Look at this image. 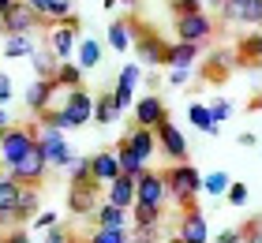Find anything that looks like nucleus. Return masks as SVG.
<instances>
[{
    "label": "nucleus",
    "instance_id": "35",
    "mask_svg": "<svg viewBox=\"0 0 262 243\" xmlns=\"http://www.w3.org/2000/svg\"><path fill=\"white\" fill-rule=\"evenodd\" d=\"M131 221L135 225H161V210L158 206H131Z\"/></svg>",
    "mask_w": 262,
    "mask_h": 243
},
{
    "label": "nucleus",
    "instance_id": "51",
    "mask_svg": "<svg viewBox=\"0 0 262 243\" xmlns=\"http://www.w3.org/2000/svg\"><path fill=\"white\" fill-rule=\"evenodd\" d=\"M146 86H150V94H158V86H161V75H158V71H146Z\"/></svg>",
    "mask_w": 262,
    "mask_h": 243
},
{
    "label": "nucleus",
    "instance_id": "16",
    "mask_svg": "<svg viewBox=\"0 0 262 243\" xmlns=\"http://www.w3.org/2000/svg\"><path fill=\"white\" fill-rule=\"evenodd\" d=\"M221 19H236V23H244V27L262 30V0H240V4H229V0H225Z\"/></svg>",
    "mask_w": 262,
    "mask_h": 243
},
{
    "label": "nucleus",
    "instance_id": "37",
    "mask_svg": "<svg viewBox=\"0 0 262 243\" xmlns=\"http://www.w3.org/2000/svg\"><path fill=\"white\" fill-rule=\"evenodd\" d=\"M71 8H75V0H53L49 11H45V23H64V19H71V15H75Z\"/></svg>",
    "mask_w": 262,
    "mask_h": 243
},
{
    "label": "nucleus",
    "instance_id": "38",
    "mask_svg": "<svg viewBox=\"0 0 262 243\" xmlns=\"http://www.w3.org/2000/svg\"><path fill=\"white\" fill-rule=\"evenodd\" d=\"M199 11H206V8H202V0H172V15H176V19L199 15Z\"/></svg>",
    "mask_w": 262,
    "mask_h": 243
},
{
    "label": "nucleus",
    "instance_id": "57",
    "mask_svg": "<svg viewBox=\"0 0 262 243\" xmlns=\"http://www.w3.org/2000/svg\"><path fill=\"white\" fill-rule=\"evenodd\" d=\"M169 243H184V239H176V236H172V239H169Z\"/></svg>",
    "mask_w": 262,
    "mask_h": 243
},
{
    "label": "nucleus",
    "instance_id": "9",
    "mask_svg": "<svg viewBox=\"0 0 262 243\" xmlns=\"http://www.w3.org/2000/svg\"><path fill=\"white\" fill-rule=\"evenodd\" d=\"M135 53H139V64L142 68H161L165 56H169V45H165L154 30L139 27V38H135Z\"/></svg>",
    "mask_w": 262,
    "mask_h": 243
},
{
    "label": "nucleus",
    "instance_id": "47",
    "mask_svg": "<svg viewBox=\"0 0 262 243\" xmlns=\"http://www.w3.org/2000/svg\"><path fill=\"white\" fill-rule=\"evenodd\" d=\"M169 82H172V86H184V82H191V68H169Z\"/></svg>",
    "mask_w": 262,
    "mask_h": 243
},
{
    "label": "nucleus",
    "instance_id": "3",
    "mask_svg": "<svg viewBox=\"0 0 262 243\" xmlns=\"http://www.w3.org/2000/svg\"><path fill=\"white\" fill-rule=\"evenodd\" d=\"M38 146V127H8L4 142H0V165L11 168Z\"/></svg>",
    "mask_w": 262,
    "mask_h": 243
},
{
    "label": "nucleus",
    "instance_id": "58",
    "mask_svg": "<svg viewBox=\"0 0 262 243\" xmlns=\"http://www.w3.org/2000/svg\"><path fill=\"white\" fill-rule=\"evenodd\" d=\"M258 157H262V146H258Z\"/></svg>",
    "mask_w": 262,
    "mask_h": 243
},
{
    "label": "nucleus",
    "instance_id": "14",
    "mask_svg": "<svg viewBox=\"0 0 262 243\" xmlns=\"http://www.w3.org/2000/svg\"><path fill=\"white\" fill-rule=\"evenodd\" d=\"M105 202L109 206H120V210H131L139 202V180L131 176H116L109 187H105Z\"/></svg>",
    "mask_w": 262,
    "mask_h": 243
},
{
    "label": "nucleus",
    "instance_id": "13",
    "mask_svg": "<svg viewBox=\"0 0 262 243\" xmlns=\"http://www.w3.org/2000/svg\"><path fill=\"white\" fill-rule=\"evenodd\" d=\"M165 120H169V108H165V101H161L158 94L139 97V101H135V127H150V131H158Z\"/></svg>",
    "mask_w": 262,
    "mask_h": 243
},
{
    "label": "nucleus",
    "instance_id": "52",
    "mask_svg": "<svg viewBox=\"0 0 262 243\" xmlns=\"http://www.w3.org/2000/svg\"><path fill=\"white\" fill-rule=\"evenodd\" d=\"M240 146H258V139L251 135V131H244V135H240Z\"/></svg>",
    "mask_w": 262,
    "mask_h": 243
},
{
    "label": "nucleus",
    "instance_id": "33",
    "mask_svg": "<svg viewBox=\"0 0 262 243\" xmlns=\"http://www.w3.org/2000/svg\"><path fill=\"white\" fill-rule=\"evenodd\" d=\"M236 53H240L244 60H251V64H262V30L251 34V38H244L240 45H236Z\"/></svg>",
    "mask_w": 262,
    "mask_h": 243
},
{
    "label": "nucleus",
    "instance_id": "23",
    "mask_svg": "<svg viewBox=\"0 0 262 243\" xmlns=\"http://www.w3.org/2000/svg\"><path fill=\"white\" fill-rule=\"evenodd\" d=\"M135 34H139V23H131V19L113 23V27H109V49H116V53H127V49L135 45Z\"/></svg>",
    "mask_w": 262,
    "mask_h": 243
},
{
    "label": "nucleus",
    "instance_id": "49",
    "mask_svg": "<svg viewBox=\"0 0 262 243\" xmlns=\"http://www.w3.org/2000/svg\"><path fill=\"white\" fill-rule=\"evenodd\" d=\"M217 243H244V232L240 228H225V232L217 236Z\"/></svg>",
    "mask_w": 262,
    "mask_h": 243
},
{
    "label": "nucleus",
    "instance_id": "59",
    "mask_svg": "<svg viewBox=\"0 0 262 243\" xmlns=\"http://www.w3.org/2000/svg\"><path fill=\"white\" fill-rule=\"evenodd\" d=\"M0 225H4V217H0Z\"/></svg>",
    "mask_w": 262,
    "mask_h": 243
},
{
    "label": "nucleus",
    "instance_id": "42",
    "mask_svg": "<svg viewBox=\"0 0 262 243\" xmlns=\"http://www.w3.org/2000/svg\"><path fill=\"white\" fill-rule=\"evenodd\" d=\"M244 243H262V217H255V221H247L244 228Z\"/></svg>",
    "mask_w": 262,
    "mask_h": 243
},
{
    "label": "nucleus",
    "instance_id": "30",
    "mask_svg": "<svg viewBox=\"0 0 262 243\" xmlns=\"http://www.w3.org/2000/svg\"><path fill=\"white\" fill-rule=\"evenodd\" d=\"M82 75H86V71L68 60V64H60V71H56V86H64V90H79V86H82Z\"/></svg>",
    "mask_w": 262,
    "mask_h": 243
},
{
    "label": "nucleus",
    "instance_id": "40",
    "mask_svg": "<svg viewBox=\"0 0 262 243\" xmlns=\"http://www.w3.org/2000/svg\"><path fill=\"white\" fill-rule=\"evenodd\" d=\"M210 116H213V124H225V120L232 116V101H225V97H217V101L210 105Z\"/></svg>",
    "mask_w": 262,
    "mask_h": 243
},
{
    "label": "nucleus",
    "instance_id": "27",
    "mask_svg": "<svg viewBox=\"0 0 262 243\" xmlns=\"http://www.w3.org/2000/svg\"><path fill=\"white\" fill-rule=\"evenodd\" d=\"M34 34H11V38H4V56L8 60H19V56H34Z\"/></svg>",
    "mask_w": 262,
    "mask_h": 243
},
{
    "label": "nucleus",
    "instance_id": "54",
    "mask_svg": "<svg viewBox=\"0 0 262 243\" xmlns=\"http://www.w3.org/2000/svg\"><path fill=\"white\" fill-rule=\"evenodd\" d=\"M11 4H15V0H0V19H4L8 11H11Z\"/></svg>",
    "mask_w": 262,
    "mask_h": 243
},
{
    "label": "nucleus",
    "instance_id": "22",
    "mask_svg": "<svg viewBox=\"0 0 262 243\" xmlns=\"http://www.w3.org/2000/svg\"><path fill=\"white\" fill-rule=\"evenodd\" d=\"M116 157H120V172H124V176H131V180H139V176H146V172H150V165L142 161V157L131 150L124 139H120V146H116Z\"/></svg>",
    "mask_w": 262,
    "mask_h": 243
},
{
    "label": "nucleus",
    "instance_id": "11",
    "mask_svg": "<svg viewBox=\"0 0 262 243\" xmlns=\"http://www.w3.org/2000/svg\"><path fill=\"white\" fill-rule=\"evenodd\" d=\"M98 191H105L101 184H71L68 187V210L79 213V217H94V210H98Z\"/></svg>",
    "mask_w": 262,
    "mask_h": 243
},
{
    "label": "nucleus",
    "instance_id": "25",
    "mask_svg": "<svg viewBox=\"0 0 262 243\" xmlns=\"http://www.w3.org/2000/svg\"><path fill=\"white\" fill-rule=\"evenodd\" d=\"M30 68H34V79H56V71H60V60H56V56L49 53V45H45V49H34Z\"/></svg>",
    "mask_w": 262,
    "mask_h": 243
},
{
    "label": "nucleus",
    "instance_id": "46",
    "mask_svg": "<svg viewBox=\"0 0 262 243\" xmlns=\"http://www.w3.org/2000/svg\"><path fill=\"white\" fill-rule=\"evenodd\" d=\"M11 97H15V86H11V79L4 75V71H0V105L8 108V101H11Z\"/></svg>",
    "mask_w": 262,
    "mask_h": 243
},
{
    "label": "nucleus",
    "instance_id": "28",
    "mask_svg": "<svg viewBox=\"0 0 262 243\" xmlns=\"http://www.w3.org/2000/svg\"><path fill=\"white\" fill-rule=\"evenodd\" d=\"M229 187H232V176L225 172V168H213L210 176H202V191H206L210 198H225Z\"/></svg>",
    "mask_w": 262,
    "mask_h": 243
},
{
    "label": "nucleus",
    "instance_id": "53",
    "mask_svg": "<svg viewBox=\"0 0 262 243\" xmlns=\"http://www.w3.org/2000/svg\"><path fill=\"white\" fill-rule=\"evenodd\" d=\"M0 127H4V131L11 127V116H8V108H4V105H0Z\"/></svg>",
    "mask_w": 262,
    "mask_h": 243
},
{
    "label": "nucleus",
    "instance_id": "41",
    "mask_svg": "<svg viewBox=\"0 0 262 243\" xmlns=\"http://www.w3.org/2000/svg\"><path fill=\"white\" fill-rule=\"evenodd\" d=\"M142 79V64H124V71H120V86H135V82Z\"/></svg>",
    "mask_w": 262,
    "mask_h": 243
},
{
    "label": "nucleus",
    "instance_id": "55",
    "mask_svg": "<svg viewBox=\"0 0 262 243\" xmlns=\"http://www.w3.org/2000/svg\"><path fill=\"white\" fill-rule=\"evenodd\" d=\"M120 4H124V8H135V4H139V0H120Z\"/></svg>",
    "mask_w": 262,
    "mask_h": 243
},
{
    "label": "nucleus",
    "instance_id": "39",
    "mask_svg": "<svg viewBox=\"0 0 262 243\" xmlns=\"http://www.w3.org/2000/svg\"><path fill=\"white\" fill-rule=\"evenodd\" d=\"M131 243H158V225H135L131 228Z\"/></svg>",
    "mask_w": 262,
    "mask_h": 243
},
{
    "label": "nucleus",
    "instance_id": "36",
    "mask_svg": "<svg viewBox=\"0 0 262 243\" xmlns=\"http://www.w3.org/2000/svg\"><path fill=\"white\" fill-rule=\"evenodd\" d=\"M68 180H71V184H90V180H94L90 157H75V165L68 168Z\"/></svg>",
    "mask_w": 262,
    "mask_h": 243
},
{
    "label": "nucleus",
    "instance_id": "45",
    "mask_svg": "<svg viewBox=\"0 0 262 243\" xmlns=\"http://www.w3.org/2000/svg\"><path fill=\"white\" fill-rule=\"evenodd\" d=\"M0 243H34V239H30V232H27L23 225H15L8 236H0Z\"/></svg>",
    "mask_w": 262,
    "mask_h": 243
},
{
    "label": "nucleus",
    "instance_id": "12",
    "mask_svg": "<svg viewBox=\"0 0 262 243\" xmlns=\"http://www.w3.org/2000/svg\"><path fill=\"white\" fill-rule=\"evenodd\" d=\"M176 239H184V243H210L206 213L202 210H184L180 221H176Z\"/></svg>",
    "mask_w": 262,
    "mask_h": 243
},
{
    "label": "nucleus",
    "instance_id": "15",
    "mask_svg": "<svg viewBox=\"0 0 262 243\" xmlns=\"http://www.w3.org/2000/svg\"><path fill=\"white\" fill-rule=\"evenodd\" d=\"M169 202V187H165V176L161 172H146L139 176V206H161Z\"/></svg>",
    "mask_w": 262,
    "mask_h": 243
},
{
    "label": "nucleus",
    "instance_id": "48",
    "mask_svg": "<svg viewBox=\"0 0 262 243\" xmlns=\"http://www.w3.org/2000/svg\"><path fill=\"white\" fill-rule=\"evenodd\" d=\"M45 243H71V236H68V228H49V232H45Z\"/></svg>",
    "mask_w": 262,
    "mask_h": 243
},
{
    "label": "nucleus",
    "instance_id": "2",
    "mask_svg": "<svg viewBox=\"0 0 262 243\" xmlns=\"http://www.w3.org/2000/svg\"><path fill=\"white\" fill-rule=\"evenodd\" d=\"M45 45H49V53L60 60V64H68V60L75 56V49H79V15H71L64 23H53Z\"/></svg>",
    "mask_w": 262,
    "mask_h": 243
},
{
    "label": "nucleus",
    "instance_id": "32",
    "mask_svg": "<svg viewBox=\"0 0 262 243\" xmlns=\"http://www.w3.org/2000/svg\"><path fill=\"white\" fill-rule=\"evenodd\" d=\"M116 116V105H113V94H101L98 101H94V124H113Z\"/></svg>",
    "mask_w": 262,
    "mask_h": 243
},
{
    "label": "nucleus",
    "instance_id": "50",
    "mask_svg": "<svg viewBox=\"0 0 262 243\" xmlns=\"http://www.w3.org/2000/svg\"><path fill=\"white\" fill-rule=\"evenodd\" d=\"M23 4H30L34 11H38V15L45 19V11H49V4H53V0H23Z\"/></svg>",
    "mask_w": 262,
    "mask_h": 243
},
{
    "label": "nucleus",
    "instance_id": "17",
    "mask_svg": "<svg viewBox=\"0 0 262 243\" xmlns=\"http://www.w3.org/2000/svg\"><path fill=\"white\" fill-rule=\"evenodd\" d=\"M90 168H94V184H101V187H109L116 176H124V172H120V157H116V150L94 153V157H90Z\"/></svg>",
    "mask_w": 262,
    "mask_h": 243
},
{
    "label": "nucleus",
    "instance_id": "10",
    "mask_svg": "<svg viewBox=\"0 0 262 243\" xmlns=\"http://www.w3.org/2000/svg\"><path fill=\"white\" fill-rule=\"evenodd\" d=\"M56 79H34L30 86H27V94H23V101H27V108L34 116H45L53 108V97H56Z\"/></svg>",
    "mask_w": 262,
    "mask_h": 243
},
{
    "label": "nucleus",
    "instance_id": "60",
    "mask_svg": "<svg viewBox=\"0 0 262 243\" xmlns=\"http://www.w3.org/2000/svg\"><path fill=\"white\" fill-rule=\"evenodd\" d=\"M169 4H172V0H169Z\"/></svg>",
    "mask_w": 262,
    "mask_h": 243
},
{
    "label": "nucleus",
    "instance_id": "1",
    "mask_svg": "<svg viewBox=\"0 0 262 243\" xmlns=\"http://www.w3.org/2000/svg\"><path fill=\"white\" fill-rule=\"evenodd\" d=\"M165 187H169V198L180 206V213L184 210H195V194L202 191V172L191 165V161H184V165H172V168H165Z\"/></svg>",
    "mask_w": 262,
    "mask_h": 243
},
{
    "label": "nucleus",
    "instance_id": "6",
    "mask_svg": "<svg viewBox=\"0 0 262 243\" xmlns=\"http://www.w3.org/2000/svg\"><path fill=\"white\" fill-rule=\"evenodd\" d=\"M158 135V146H161V153L169 157L172 165H184V157L191 153V146H187V139H184V131L172 124V120H165V124L154 131Z\"/></svg>",
    "mask_w": 262,
    "mask_h": 243
},
{
    "label": "nucleus",
    "instance_id": "29",
    "mask_svg": "<svg viewBox=\"0 0 262 243\" xmlns=\"http://www.w3.org/2000/svg\"><path fill=\"white\" fill-rule=\"evenodd\" d=\"M187 120H191L202 135H213V139L221 135V127L213 124V116H210V105H191V108H187Z\"/></svg>",
    "mask_w": 262,
    "mask_h": 243
},
{
    "label": "nucleus",
    "instance_id": "44",
    "mask_svg": "<svg viewBox=\"0 0 262 243\" xmlns=\"http://www.w3.org/2000/svg\"><path fill=\"white\" fill-rule=\"evenodd\" d=\"M56 225H60V213H53V210H41L38 217H34V228H45V232L56 228Z\"/></svg>",
    "mask_w": 262,
    "mask_h": 243
},
{
    "label": "nucleus",
    "instance_id": "26",
    "mask_svg": "<svg viewBox=\"0 0 262 243\" xmlns=\"http://www.w3.org/2000/svg\"><path fill=\"white\" fill-rule=\"evenodd\" d=\"M75 64H79L82 71L98 68V64H101V41H98V38H79V49H75Z\"/></svg>",
    "mask_w": 262,
    "mask_h": 243
},
{
    "label": "nucleus",
    "instance_id": "20",
    "mask_svg": "<svg viewBox=\"0 0 262 243\" xmlns=\"http://www.w3.org/2000/svg\"><path fill=\"white\" fill-rule=\"evenodd\" d=\"M38 213H41V191L38 187H23V198H19V210H15V221L11 225H30Z\"/></svg>",
    "mask_w": 262,
    "mask_h": 243
},
{
    "label": "nucleus",
    "instance_id": "34",
    "mask_svg": "<svg viewBox=\"0 0 262 243\" xmlns=\"http://www.w3.org/2000/svg\"><path fill=\"white\" fill-rule=\"evenodd\" d=\"M113 105H116V116H124L127 108H135V86H113Z\"/></svg>",
    "mask_w": 262,
    "mask_h": 243
},
{
    "label": "nucleus",
    "instance_id": "31",
    "mask_svg": "<svg viewBox=\"0 0 262 243\" xmlns=\"http://www.w3.org/2000/svg\"><path fill=\"white\" fill-rule=\"evenodd\" d=\"M86 243H131V228H94Z\"/></svg>",
    "mask_w": 262,
    "mask_h": 243
},
{
    "label": "nucleus",
    "instance_id": "8",
    "mask_svg": "<svg viewBox=\"0 0 262 243\" xmlns=\"http://www.w3.org/2000/svg\"><path fill=\"white\" fill-rule=\"evenodd\" d=\"M213 38V19L206 11H199V15H184L176 19V41H191V45H206Z\"/></svg>",
    "mask_w": 262,
    "mask_h": 243
},
{
    "label": "nucleus",
    "instance_id": "19",
    "mask_svg": "<svg viewBox=\"0 0 262 243\" xmlns=\"http://www.w3.org/2000/svg\"><path fill=\"white\" fill-rule=\"evenodd\" d=\"M124 142L131 146V150H135L142 161L150 165V157H154V146H158V135H154L150 127H131L127 135H124Z\"/></svg>",
    "mask_w": 262,
    "mask_h": 243
},
{
    "label": "nucleus",
    "instance_id": "43",
    "mask_svg": "<svg viewBox=\"0 0 262 243\" xmlns=\"http://www.w3.org/2000/svg\"><path fill=\"white\" fill-rule=\"evenodd\" d=\"M225 198H229L232 206H244L247 198H251V191H247V184H236V180H232V187H229V194H225Z\"/></svg>",
    "mask_w": 262,
    "mask_h": 243
},
{
    "label": "nucleus",
    "instance_id": "7",
    "mask_svg": "<svg viewBox=\"0 0 262 243\" xmlns=\"http://www.w3.org/2000/svg\"><path fill=\"white\" fill-rule=\"evenodd\" d=\"M38 23H45L38 11H34L30 4H23V0H15V4H11V11L4 19H0V34H34V27H38Z\"/></svg>",
    "mask_w": 262,
    "mask_h": 243
},
{
    "label": "nucleus",
    "instance_id": "4",
    "mask_svg": "<svg viewBox=\"0 0 262 243\" xmlns=\"http://www.w3.org/2000/svg\"><path fill=\"white\" fill-rule=\"evenodd\" d=\"M38 146H41L45 161H49L53 168H71V165H75V157H79L68 146L64 131H56V127H38Z\"/></svg>",
    "mask_w": 262,
    "mask_h": 243
},
{
    "label": "nucleus",
    "instance_id": "5",
    "mask_svg": "<svg viewBox=\"0 0 262 243\" xmlns=\"http://www.w3.org/2000/svg\"><path fill=\"white\" fill-rule=\"evenodd\" d=\"M49 168H53V165L45 161L41 146H34V150L23 157L19 165H11V168H8V176H11V180H19L23 187H41V184H45V176H49Z\"/></svg>",
    "mask_w": 262,
    "mask_h": 243
},
{
    "label": "nucleus",
    "instance_id": "18",
    "mask_svg": "<svg viewBox=\"0 0 262 243\" xmlns=\"http://www.w3.org/2000/svg\"><path fill=\"white\" fill-rule=\"evenodd\" d=\"M19 198H23V184L11 180L8 172H0V217H4V221H15Z\"/></svg>",
    "mask_w": 262,
    "mask_h": 243
},
{
    "label": "nucleus",
    "instance_id": "21",
    "mask_svg": "<svg viewBox=\"0 0 262 243\" xmlns=\"http://www.w3.org/2000/svg\"><path fill=\"white\" fill-rule=\"evenodd\" d=\"M127 217H131V210L101 202L98 210H94V228H127Z\"/></svg>",
    "mask_w": 262,
    "mask_h": 243
},
{
    "label": "nucleus",
    "instance_id": "24",
    "mask_svg": "<svg viewBox=\"0 0 262 243\" xmlns=\"http://www.w3.org/2000/svg\"><path fill=\"white\" fill-rule=\"evenodd\" d=\"M202 45H191V41H172L169 45V56H165V68H191L195 56H199Z\"/></svg>",
    "mask_w": 262,
    "mask_h": 243
},
{
    "label": "nucleus",
    "instance_id": "56",
    "mask_svg": "<svg viewBox=\"0 0 262 243\" xmlns=\"http://www.w3.org/2000/svg\"><path fill=\"white\" fill-rule=\"evenodd\" d=\"M4 135H8V131H4V127H0V142H4Z\"/></svg>",
    "mask_w": 262,
    "mask_h": 243
}]
</instances>
